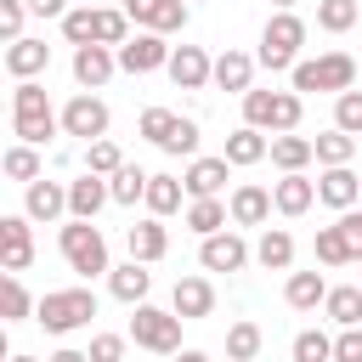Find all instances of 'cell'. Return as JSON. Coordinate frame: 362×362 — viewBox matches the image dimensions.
I'll use <instances>...</instances> for the list:
<instances>
[{
  "instance_id": "obj_1",
  "label": "cell",
  "mask_w": 362,
  "mask_h": 362,
  "mask_svg": "<svg viewBox=\"0 0 362 362\" xmlns=\"http://www.w3.org/2000/svg\"><path fill=\"white\" fill-rule=\"evenodd\" d=\"M57 130H62V113H51L45 85L17 79V90H11V136H17V141H28V147H45Z\"/></svg>"
},
{
  "instance_id": "obj_2",
  "label": "cell",
  "mask_w": 362,
  "mask_h": 362,
  "mask_svg": "<svg viewBox=\"0 0 362 362\" xmlns=\"http://www.w3.org/2000/svg\"><path fill=\"white\" fill-rule=\"evenodd\" d=\"M300 45H305V23H300L294 11H272L266 28H260V57H255V62L272 68V74H294Z\"/></svg>"
},
{
  "instance_id": "obj_3",
  "label": "cell",
  "mask_w": 362,
  "mask_h": 362,
  "mask_svg": "<svg viewBox=\"0 0 362 362\" xmlns=\"http://www.w3.org/2000/svg\"><path fill=\"white\" fill-rule=\"evenodd\" d=\"M300 90H243V124L266 130V136H283V130H300Z\"/></svg>"
},
{
  "instance_id": "obj_4",
  "label": "cell",
  "mask_w": 362,
  "mask_h": 362,
  "mask_svg": "<svg viewBox=\"0 0 362 362\" xmlns=\"http://www.w3.org/2000/svg\"><path fill=\"white\" fill-rule=\"evenodd\" d=\"M57 249H62V260H68L79 277L113 272V266H107V238L96 232V221H74V215H68V226L57 232Z\"/></svg>"
},
{
  "instance_id": "obj_5",
  "label": "cell",
  "mask_w": 362,
  "mask_h": 362,
  "mask_svg": "<svg viewBox=\"0 0 362 362\" xmlns=\"http://www.w3.org/2000/svg\"><path fill=\"white\" fill-rule=\"evenodd\" d=\"M90 317H96V294L90 288H51V294H40V311H34V322L45 334H74Z\"/></svg>"
},
{
  "instance_id": "obj_6",
  "label": "cell",
  "mask_w": 362,
  "mask_h": 362,
  "mask_svg": "<svg viewBox=\"0 0 362 362\" xmlns=\"http://www.w3.org/2000/svg\"><path fill=\"white\" fill-rule=\"evenodd\" d=\"M181 311H158V305H136V317H130V339L141 345V351H153V356H175L181 351Z\"/></svg>"
},
{
  "instance_id": "obj_7",
  "label": "cell",
  "mask_w": 362,
  "mask_h": 362,
  "mask_svg": "<svg viewBox=\"0 0 362 362\" xmlns=\"http://www.w3.org/2000/svg\"><path fill=\"white\" fill-rule=\"evenodd\" d=\"M294 90H351L356 85V62H351V51H322V57H311V62H294Z\"/></svg>"
},
{
  "instance_id": "obj_8",
  "label": "cell",
  "mask_w": 362,
  "mask_h": 362,
  "mask_svg": "<svg viewBox=\"0 0 362 362\" xmlns=\"http://www.w3.org/2000/svg\"><path fill=\"white\" fill-rule=\"evenodd\" d=\"M170 57H175V45H164L158 28H141V34H130L119 45V68L124 74H158V68H170Z\"/></svg>"
},
{
  "instance_id": "obj_9",
  "label": "cell",
  "mask_w": 362,
  "mask_h": 362,
  "mask_svg": "<svg viewBox=\"0 0 362 362\" xmlns=\"http://www.w3.org/2000/svg\"><path fill=\"white\" fill-rule=\"evenodd\" d=\"M62 136H79V141H102L107 136V102L79 90L68 107H62Z\"/></svg>"
},
{
  "instance_id": "obj_10",
  "label": "cell",
  "mask_w": 362,
  "mask_h": 362,
  "mask_svg": "<svg viewBox=\"0 0 362 362\" xmlns=\"http://www.w3.org/2000/svg\"><path fill=\"white\" fill-rule=\"evenodd\" d=\"M198 266H204V272H243V266H249V243H243L238 232H209V238L198 243Z\"/></svg>"
},
{
  "instance_id": "obj_11",
  "label": "cell",
  "mask_w": 362,
  "mask_h": 362,
  "mask_svg": "<svg viewBox=\"0 0 362 362\" xmlns=\"http://www.w3.org/2000/svg\"><path fill=\"white\" fill-rule=\"evenodd\" d=\"M113 68H119L113 45H74V79H79V90H102L113 79Z\"/></svg>"
},
{
  "instance_id": "obj_12",
  "label": "cell",
  "mask_w": 362,
  "mask_h": 362,
  "mask_svg": "<svg viewBox=\"0 0 362 362\" xmlns=\"http://www.w3.org/2000/svg\"><path fill=\"white\" fill-rule=\"evenodd\" d=\"M164 74L175 79V90H204V85H215V62L204 57V45H175V57H170Z\"/></svg>"
},
{
  "instance_id": "obj_13",
  "label": "cell",
  "mask_w": 362,
  "mask_h": 362,
  "mask_svg": "<svg viewBox=\"0 0 362 362\" xmlns=\"http://www.w3.org/2000/svg\"><path fill=\"white\" fill-rule=\"evenodd\" d=\"M317 198H322L328 209H356V198H362V175H356L351 164H328V170L317 175Z\"/></svg>"
},
{
  "instance_id": "obj_14",
  "label": "cell",
  "mask_w": 362,
  "mask_h": 362,
  "mask_svg": "<svg viewBox=\"0 0 362 362\" xmlns=\"http://www.w3.org/2000/svg\"><path fill=\"white\" fill-rule=\"evenodd\" d=\"M0 260H6V272H28V260H34L28 215H0Z\"/></svg>"
},
{
  "instance_id": "obj_15",
  "label": "cell",
  "mask_w": 362,
  "mask_h": 362,
  "mask_svg": "<svg viewBox=\"0 0 362 362\" xmlns=\"http://www.w3.org/2000/svg\"><path fill=\"white\" fill-rule=\"evenodd\" d=\"M124 11H130V23L158 28V34L187 28V0H124Z\"/></svg>"
},
{
  "instance_id": "obj_16",
  "label": "cell",
  "mask_w": 362,
  "mask_h": 362,
  "mask_svg": "<svg viewBox=\"0 0 362 362\" xmlns=\"http://www.w3.org/2000/svg\"><path fill=\"white\" fill-rule=\"evenodd\" d=\"M102 204H113V187H107V175H79V181H68V215L74 221H96V209Z\"/></svg>"
},
{
  "instance_id": "obj_17",
  "label": "cell",
  "mask_w": 362,
  "mask_h": 362,
  "mask_svg": "<svg viewBox=\"0 0 362 362\" xmlns=\"http://www.w3.org/2000/svg\"><path fill=\"white\" fill-rule=\"evenodd\" d=\"M23 215L28 221H57V215H68V187L62 181H28V192H23Z\"/></svg>"
},
{
  "instance_id": "obj_18",
  "label": "cell",
  "mask_w": 362,
  "mask_h": 362,
  "mask_svg": "<svg viewBox=\"0 0 362 362\" xmlns=\"http://www.w3.org/2000/svg\"><path fill=\"white\" fill-rule=\"evenodd\" d=\"M226 209H232V226H266V215H272L277 204H272V192H266V187L243 181V187H232Z\"/></svg>"
},
{
  "instance_id": "obj_19",
  "label": "cell",
  "mask_w": 362,
  "mask_h": 362,
  "mask_svg": "<svg viewBox=\"0 0 362 362\" xmlns=\"http://www.w3.org/2000/svg\"><path fill=\"white\" fill-rule=\"evenodd\" d=\"M170 311H181L187 322L209 317L215 311V283L209 277H175V294H170Z\"/></svg>"
},
{
  "instance_id": "obj_20",
  "label": "cell",
  "mask_w": 362,
  "mask_h": 362,
  "mask_svg": "<svg viewBox=\"0 0 362 362\" xmlns=\"http://www.w3.org/2000/svg\"><path fill=\"white\" fill-rule=\"evenodd\" d=\"M45 68H51V45H45V40H28V34H23V40L6 45V74H11V79H34V74H45Z\"/></svg>"
},
{
  "instance_id": "obj_21",
  "label": "cell",
  "mask_w": 362,
  "mask_h": 362,
  "mask_svg": "<svg viewBox=\"0 0 362 362\" xmlns=\"http://www.w3.org/2000/svg\"><path fill=\"white\" fill-rule=\"evenodd\" d=\"M215 85L221 90H255V57L249 51H238V45H226L221 57H215Z\"/></svg>"
},
{
  "instance_id": "obj_22",
  "label": "cell",
  "mask_w": 362,
  "mask_h": 362,
  "mask_svg": "<svg viewBox=\"0 0 362 362\" xmlns=\"http://www.w3.org/2000/svg\"><path fill=\"white\" fill-rule=\"evenodd\" d=\"M226 170H232V164H226V153H221V158H192V164H187V175H181V181H187V198H221Z\"/></svg>"
},
{
  "instance_id": "obj_23",
  "label": "cell",
  "mask_w": 362,
  "mask_h": 362,
  "mask_svg": "<svg viewBox=\"0 0 362 362\" xmlns=\"http://www.w3.org/2000/svg\"><path fill=\"white\" fill-rule=\"evenodd\" d=\"M124 243H130V260H164V249H170V232H164V221L158 215H147V221H136L130 232H124Z\"/></svg>"
},
{
  "instance_id": "obj_24",
  "label": "cell",
  "mask_w": 362,
  "mask_h": 362,
  "mask_svg": "<svg viewBox=\"0 0 362 362\" xmlns=\"http://www.w3.org/2000/svg\"><path fill=\"white\" fill-rule=\"evenodd\" d=\"M107 288H113V300H124V305H141V300H147V288H153V272H147V260H124V266H113V272H107Z\"/></svg>"
},
{
  "instance_id": "obj_25",
  "label": "cell",
  "mask_w": 362,
  "mask_h": 362,
  "mask_svg": "<svg viewBox=\"0 0 362 362\" xmlns=\"http://www.w3.org/2000/svg\"><path fill=\"white\" fill-rule=\"evenodd\" d=\"M272 204H277V215H305V209L317 204V181H305L300 170H288V175L272 187Z\"/></svg>"
},
{
  "instance_id": "obj_26",
  "label": "cell",
  "mask_w": 362,
  "mask_h": 362,
  "mask_svg": "<svg viewBox=\"0 0 362 362\" xmlns=\"http://www.w3.org/2000/svg\"><path fill=\"white\" fill-rule=\"evenodd\" d=\"M266 153H272V141H266V130H255V124H238V130L226 136V164H232V170L260 164Z\"/></svg>"
},
{
  "instance_id": "obj_27",
  "label": "cell",
  "mask_w": 362,
  "mask_h": 362,
  "mask_svg": "<svg viewBox=\"0 0 362 362\" xmlns=\"http://www.w3.org/2000/svg\"><path fill=\"white\" fill-rule=\"evenodd\" d=\"M317 158V141L311 136H294V130H283V136H272V164L288 175V170H305Z\"/></svg>"
},
{
  "instance_id": "obj_28",
  "label": "cell",
  "mask_w": 362,
  "mask_h": 362,
  "mask_svg": "<svg viewBox=\"0 0 362 362\" xmlns=\"http://www.w3.org/2000/svg\"><path fill=\"white\" fill-rule=\"evenodd\" d=\"M283 300H288L294 311H317V305L328 300V283H322V272H288V283H283Z\"/></svg>"
},
{
  "instance_id": "obj_29",
  "label": "cell",
  "mask_w": 362,
  "mask_h": 362,
  "mask_svg": "<svg viewBox=\"0 0 362 362\" xmlns=\"http://www.w3.org/2000/svg\"><path fill=\"white\" fill-rule=\"evenodd\" d=\"M181 192H187V181H181V175H153L141 204H147V215H158V221H164V215H175V209H181Z\"/></svg>"
},
{
  "instance_id": "obj_30",
  "label": "cell",
  "mask_w": 362,
  "mask_h": 362,
  "mask_svg": "<svg viewBox=\"0 0 362 362\" xmlns=\"http://www.w3.org/2000/svg\"><path fill=\"white\" fill-rule=\"evenodd\" d=\"M255 260H260L266 272H288V260H294V238H288L283 226H266L260 243H255Z\"/></svg>"
},
{
  "instance_id": "obj_31",
  "label": "cell",
  "mask_w": 362,
  "mask_h": 362,
  "mask_svg": "<svg viewBox=\"0 0 362 362\" xmlns=\"http://www.w3.org/2000/svg\"><path fill=\"white\" fill-rule=\"evenodd\" d=\"M226 221H232V209H226L221 198H192V204H187V226H192L198 238H209V232H226Z\"/></svg>"
},
{
  "instance_id": "obj_32",
  "label": "cell",
  "mask_w": 362,
  "mask_h": 362,
  "mask_svg": "<svg viewBox=\"0 0 362 362\" xmlns=\"http://www.w3.org/2000/svg\"><path fill=\"white\" fill-rule=\"evenodd\" d=\"M260 345H266V334H260V322H232L226 328V362H255L260 356Z\"/></svg>"
},
{
  "instance_id": "obj_33",
  "label": "cell",
  "mask_w": 362,
  "mask_h": 362,
  "mask_svg": "<svg viewBox=\"0 0 362 362\" xmlns=\"http://www.w3.org/2000/svg\"><path fill=\"white\" fill-rule=\"evenodd\" d=\"M147 181H153V175H147L141 164H124V170H113V175H107V187H113V204H124V209H130V204H141V198H147Z\"/></svg>"
},
{
  "instance_id": "obj_34",
  "label": "cell",
  "mask_w": 362,
  "mask_h": 362,
  "mask_svg": "<svg viewBox=\"0 0 362 362\" xmlns=\"http://www.w3.org/2000/svg\"><path fill=\"white\" fill-rule=\"evenodd\" d=\"M322 311H328L339 328H356V322H362V288H356V283H345V288H328Z\"/></svg>"
},
{
  "instance_id": "obj_35",
  "label": "cell",
  "mask_w": 362,
  "mask_h": 362,
  "mask_svg": "<svg viewBox=\"0 0 362 362\" xmlns=\"http://www.w3.org/2000/svg\"><path fill=\"white\" fill-rule=\"evenodd\" d=\"M351 153H356V136H351V130L334 124V130L317 136V164H322V170H328V164H351Z\"/></svg>"
},
{
  "instance_id": "obj_36",
  "label": "cell",
  "mask_w": 362,
  "mask_h": 362,
  "mask_svg": "<svg viewBox=\"0 0 362 362\" xmlns=\"http://www.w3.org/2000/svg\"><path fill=\"white\" fill-rule=\"evenodd\" d=\"M356 17H362L356 0H317V28H322V34H345Z\"/></svg>"
},
{
  "instance_id": "obj_37",
  "label": "cell",
  "mask_w": 362,
  "mask_h": 362,
  "mask_svg": "<svg viewBox=\"0 0 362 362\" xmlns=\"http://www.w3.org/2000/svg\"><path fill=\"white\" fill-rule=\"evenodd\" d=\"M96 28H102V23H96L90 6H74V11L62 17V40H68V45H96Z\"/></svg>"
},
{
  "instance_id": "obj_38",
  "label": "cell",
  "mask_w": 362,
  "mask_h": 362,
  "mask_svg": "<svg viewBox=\"0 0 362 362\" xmlns=\"http://www.w3.org/2000/svg\"><path fill=\"white\" fill-rule=\"evenodd\" d=\"M85 170L90 175H113V170H124V153H119V141H85Z\"/></svg>"
},
{
  "instance_id": "obj_39",
  "label": "cell",
  "mask_w": 362,
  "mask_h": 362,
  "mask_svg": "<svg viewBox=\"0 0 362 362\" xmlns=\"http://www.w3.org/2000/svg\"><path fill=\"white\" fill-rule=\"evenodd\" d=\"M0 164H6V175H11V181H23V187H28V181H40V153H34L28 141L6 147V158H0Z\"/></svg>"
},
{
  "instance_id": "obj_40",
  "label": "cell",
  "mask_w": 362,
  "mask_h": 362,
  "mask_svg": "<svg viewBox=\"0 0 362 362\" xmlns=\"http://www.w3.org/2000/svg\"><path fill=\"white\" fill-rule=\"evenodd\" d=\"M294 362H334V339L322 328H300L294 334Z\"/></svg>"
},
{
  "instance_id": "obj_41",
  "label": "cell",
  "mask_w": 362,
  "mask_h": 362,
  "mask_svg": "<svg viewBox=\"0 0 362 362\" xmlns=\"http://www.w3.org/2000/svg\"><path fill=\"white\" fill-rule=\"evenodd\" d=\"M175 124H181V113H170V107H147V113H141V136H147L158 153H164V141L175 136Z\"/></svg>"
},
{
  "instance_id": "obj_42",
  "label": "cell",
  "mask_w": 362,
  "mask_h": 362,
  "mask_svg": "<svg viewBox=\"0 0 362 362\" xmlns=\"http://www.w3.org/2000/svg\"><path fill=\"white\" fill-rule=\"evenodd\" d=\"M311 249H317L322 266H351V249H345V232L339 226H317V243Z\"/></svg>"
},
{
  "instance_id": "obj_43",
  "label": "cell",
  "mask_w": 362,
  "mask_h": 362,
  "mask_svg": "<svg viewBox=\"0 0 362 362\" xmlns=\"http://www.w3.org/2000/svg\"><path fill=\"white\" fill-rule=\"evenodd\" d=\"M334 124L351 130V136H362V90H356V85L334 96Z\"/></svg>"
},
{
  "instance_id": "obj_44",
  "label": "cell",
  "mask_w": 362,
  "mask_h": 362,
  "mask_svg": "<svg viewBox=\"0 0 362 362\" xmlns=\"http://www.w3.org/2000/svg\"><path fill=\"white\" fill-rule=\"evenodd\" d=\"M28 311H40V300L23 288V277H17V272H6V317H11V322H23Z\"/></svg>"
},
{
  "instance_id": "obj_45",
  "label": "cell",
  "mask_w": 362,
  "mask_h": 362,
  "mask_svg": "<svg viewBox=\"0 0 362 362\" xmlns=\"http://www.w3.org/2000/svg\"><path fill=\"white\" fill-rule=\"evenodd\" d=\"M164 153H170V158H198V124H192V119H181V124H175V136L164 141Z\"/></svg>"
},
{
  "instance_id": "obj_46",
  "label": "cell",
  "mask_w": 362,
  "mask_h": 362,
  "mask_svg": "<svg viewBox=\"0 0 362 362\" xmlns=\"http://www.w3.org/2000/svg\"><path fill=\"white\" fill-rule=\"evenodd\" d=\"M23 17H28V0H0V34L6 40H23Z\"/></svg>"
},
{
  "instance_id": "obj_47",
  "label": "cell",
  "mask_w": 362,
  "mask_h": 362,
  "mask_svg": "<svg viewBox=\"0 0 362 362\" xmlns=\"http://www.w3.org/2000/svg\"><path fill=\"white\" fill-rule=\"evenodd\" d=\"M334 362H362V322L334 334Z\"/></svg>"
},
{
  "instance_id": "obj_48",
  "label": "cell",
  "mask_w": 362,
  "mask_h": 362,
  "mask_svg": "<svg viewBox=\"0 0 362 362\" xmlns=\"http://www.w3.org/2000/svg\"><path fill=\"white\" fill-rule=\"evenodd\" d=\"M339 232H345V249H351V260H362V209H339V221H334Z\"/></svg>"
},
{
  "instance_id": "obj_49",
  "label": "cell",
  "mask_w": 362,
  "mask_h": 362,
  "mask_svg": "<svg viewBox=\"0 0 362 362\" xmlns=\"http://www.w3.org/2000/svg\"><path fill=\"white\" fill-rule=\"evenodd\" d=\"M90 362H124V334H96L90 339Z\"/></svg>"
},
{
  "instance_id": "obj_50",
  "label": "cell",
  "mask_w": 362,
  "mask_h": 362,
  "mask_svg": "<svg viewBox=\"0 0 362 362\" xmlns=\"http://www.w3.org/2000/svg\"><path fill=\"white\" fill-rule=\"evenodd\" d=\"M28 11H34V17H68L74 6H68V0H28Z\"/></svg>"
},
{
  "instance_id": "obj_51",
  "label": "cell",
  "mask_w": 362,
  "mask_h": 362,
  "mask_svg": "<svg viewBox=\"0 0 362 362\" xmlns=\"http://www.w3.org/2000/svg\"><path fill=\"white\" fill-rule=\"evenodd\" d=\"M45 362H90V351H74V345H62V351H51Z\"/></svg>"
},
{
  "instance_id": "obj_52",
  "label": "cell",
  "mask_w": 362,
  "mask_h": 362,
  "mask_svg": "<svg viewBox=\"0 0 362 362\" xmlns=\"http://www.w3.org/2000/svg\"><path fill=\"white\" fill-rule=\"evenodd\" d=\"M175 362H209L204 351H175Z\"/></svg>"
},
{
  "instance_id": "obj_53",
  "label": "cell",
  "mask_w": 362,
  "mask_h": 362,
  "mask_svg": "<svg viewBox=\"0 0 362 362\" xmlns=\"http://www.w3.org/2000/svg\"><path fill=\"white\" fill-rule=\"evenodd\" d=\"M272 6H277V11H294V0H272Z\"/></svg>"
},
{
  "instance_id": "obj_54",
  "label": "cell",
  "mask_w": 362,
  "mask_h": 362,
  "mask_svg": "<svg viewBox=\"0 0 362 362\" xmlns=\"http://www.w3.org/2000/svg\"><path fill=\"white\" fill-rule=\"evenodd\" d=\"M11 362H34V356H11Z\"/></svg>"
},
{
  "instance_id": "obj_55",
  "label": "cell",
  "mask_w": 362,
  "mask_h": 362,
  "mask_svg": "<svg viewBox=\"0 0 362 362\" xmlns=\"http://www.w3.org/2000/svg\"><path fill=\"white\" fill-rule=\"evenodd\" d=\"M356 6H362V0H356Z\"/></svg>"
}]
</instances>
